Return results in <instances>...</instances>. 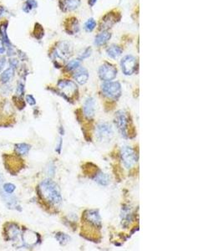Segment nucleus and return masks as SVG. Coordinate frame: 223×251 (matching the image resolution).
<instances>
[{"instance_id":"1","label":"nucleus","mask_w":223,"mask_h":251,"mask_svg":"<svg viewBox=\"0 0 223 251\" xmlns=\"http://www.w3.org/2000/svg\"><path fill=\"white\" fill-rule=\"evenodd\" d=\"M39 189L46 201L53 205H58L62 202V196L59 186L50 179H45L40 183Z\"/></svg>"},{"instance_id":"2","label":"nucleus","mask_w":223,"mask_h":251,"mask_svg":"<svg viewBox=\"0 0 223 251\" xmlns=\"http://www.w3.org/2000/svg\"><path fill=\"white\" fill-rule=\"evenodd\" d=\"M121 157L123 165L127 169L131 168L137 163V157L134 149L130 146H124L121 148Z\"/></svg>"},{"instance_id":"3","label":"nucleus","mask_w":223,"mask_h":251,"mask_svg":"<svg viewBox=\"0 0 223 251\" xmlns=\"http://www.w3.org/2000/svg\"><path fill=\"white\" fill-rule=\"evenodd\" d=\"M101 90L105 96L110 99H118L121 96V86L117 81H105Z\"/></svg>"},{"instance_id":"4","label":"nucleus","mask_w":223,"mask_h":251,"mask_svg":"<svg viewBox=\"0 0 223 251\" xmlns=\"http://www.w3.org/2000/svg\"><path fill=\"white\" fill-rule=\"evenodd\" d=\"M96 136L100 142H109L114 136L113 128L107 122L100 123L96 126Z\"/></svg>"},{"instance_id":"5","label":"nucleus","mask_w":223,"mask_h":251,"mask_svg":"<svg viewBox=\"0 0 223 251\" xmlns=\"http://www.w3.org/2000/svg\"><path fill=\"white\" fill-rule=\"evenodd\" d=\"M117 75V69L110 63L103 64L99 69V76L104 81H111Z\"/></svg>"},{"instance_id":"6","label":"nucleus","mask_w":223,"mask_h":251,"mask_svg":"<svg viewBox=\"0 0 223 251\" xmlns=\"http://www.w3.org/2000/svg\"><path fill=\"white\" fill-rule=\"evenodd\" d=\"M115 123L120 133L124 137H127V126H128V118L126 113L124 111H119L115 116Z\"/></svg>"},{"instance_id":"7","label":"nucleus","mask_w":223,"mask_h":251,"mask_svg":"<svg viewBox=\"0 0 223 251\" xmlns=\"http://www.w3.org/2000/svg\"><path fill=\"white\" fill-rule=\"evenodd\" d=\"M121 69L125 75H130L135 71L137 66L136 59L132 55H126L122 59L121 62Z\"/></svg>"},{"instance_id":"8","label":"nucleus","mask_w":223,"mask_h":251,"mask_svg":"<svg viewBox=\"0 0 223 251\" xmlns=\"http://www.w3.org/2000/svg\"><path fill=\"white\" fill-rule=\"evenodd\" d=\"M70 54H71L70 46L66 43H60L59 45L55 49L54 55L55 58H59V59L65 60L70 56Z\"/></svg>"},{"instance_id":"9","label":"nucleus","mask_w":223,"mask_h":251,"mask_svg":"<svg viewBox=\"0 0 223 251\" xmlns=\"http://www.w3.org/2000/svg\"><path fill=\"white\" fill-rule=\"evenodd\" d=\"M58 87L66 96L74 95L77 91V86L71 80H60L58 84Z\"/></svg>"},{"instance_id":"10","label":"nucleus","mask_w":223,"mask_h":251,"mask_svg":"<svg viewBox=\"0 0 223 251\" xmlns=\"http://www.w3.org/2000/svg\"><path fill=\"white\" fill-rule=\"evenodd\" d=\"M85 219L90 225L95 227L101 226V218L99 214V211L96 209H90L85 212Z\"/></svg>"},{"instance_id":"11","label":"nucleus","mask_w":223,"mask_h":251,"mask_svg":"<svg viewBox=\"0 0 223 251\" xmlns=\"http://www.w3.org/2000/svg\"><path fill=\"white\" fill-rule=\"evenodd\" d=\"M83 111L84 115L86 118L91 119L94 117V113H95V102H94V98L89 97L86 99L84 104Z\"/></svg>"},{"instance_id":"12","label":"nucleus","mask_w":223,"mask_h":251,"mask_svg":"<svg viewBox=\"0 0 223 251\" xmlns=\"http://www.w3.org/2000/svg\"><path fill=\"white\" fill-rule=\"evenodd\" d=\"M74 78L78 84L84 85L89 80V72L85 68H83V67L78 68L74 75Z\"/></svg>"},{"instance_id":"13","label":"nucleus","mask_w":223,"mask_h":251,"mask_svg":"<svg viewBox=\"0 0 223 251\" xmlns=\"http://www.w3.org/2000/svg\"><path fill=\"white\" fill-rule=\"evenodd\" d=\"M22 238L23 241L28 245H34L39 240L38 234L31 231H26V233L23 234Z\"/></svg>"},{"instance_id":"14","label":"nucleus","mask_w":223,"mask_h":251,"mask_svg":"<svg viewBox=\"0 0 223 251\" xmlns=\"http://www.w3.org/2000/svg\"><path fill=\"white\" fill-rule=\"evenodd\" d=\"M110 37H111V34L108 31H103V32L100 33L99 35H97L94 40V45H96L98 46L103 45L105 43H107L108 40H110Z\"/></svg>"},{"instance_id":"15","label":"nucleus","mask_w":223,"mask_h":251,"mask_svg":"<svg viewBox=\"0 0 223 251\" xmlns=\"http://www.w3.org/2000/svg\"><path fill=\"white\" fill-rule=\"evenodd\" d=\"M94 180L101 186H107L110 184V177L103 172L97 173L94 176Z\"/></svg>"},{"instance_id":"16","label":"nucleus","mask_w":223,"mask_h":251,"mask_svg":"<svg viewBox=\"0 0 223 251\" xmlns=\"http://www.w3.org/2000/svg\"><path fill=\"white\" fill-rule=\"evenodd\" d=\"M106 52H107L108 56H110L112 59H116L119 56H121V54H122V49L116 45H112L107 49Z\"/></svg>"},{"instance_id":"17","label":"nucleus","mask_w":223,"mask_h":251,"mask_svg":"<svg viewBox=\"0 0 223 251\" xmlns=\"http://www.w3.org/2000/svg\"><path fill=\"white\" fill-rule=\"evenodd\" d=\"M7 25H8V24H6V23L0 24V39L2 40L3 43L8 46V48H11L10 41L7 36Z\"/></svg>"},{"instance_id":"18","label":"nucleus","mask_w":223,"mask_h":251,"mask_svg":"<svg viewBox=\"0 0 223 251\" xmlns=\"http://www.w3.org/2000/svg\"><path fill=\"white\" fill-rule=\"evenodd\" d=\"M14 73V68L9 67L8 69L4 70V71L1 74V75H0V80H1L3 83L8 82V81L12 79V77H13Z\"/></svg>"},{"instance_id":"19","label":"nucleus","mask_w":223,"mask_h":251,"mask_svg":"<svg viewBox=\"0 0 223 251\" xmlns=\"http://www.w3.org/2000/svg\"><path fill=\"white\" fill-rule=\"evenodd\" d=\"M16 152L19 155H26L30 150V146L26 143H19L15 145Z\"/></svg>"},{"instance_id":"20","label":"nucleus","mask_w":223,"mask_h":251,"mask_svg":"<svg viewBox=\"0 0 223 251\" xmlns=\"http://www.w3.org/2000/svg\"><path fill=\"white\" fill-rule=\"evenodd\" d=\"M80 0H65V6L68 10L75 9L80 5Z\"/></svg>"},{"instance_id":"21","label":"nucleus","mask_w":223,"mask_h":251,"mask_svg":"<svg viewBox=\"0 0 223 251\" xmlns=\"http://www.w3.org/2000/svg\"><path fill=\"white\" fill-rule=\"evenodd\" d=\"M2 188H3V192L6 195H9L12 194L14 192V190L16 189V187H15V185L11 183V182H7V183H4L2 186Z\"/></svg>"},{"instance_id":"22","label":"nucleus","mask_w":223,"mask_h":251,"mask_svg":"<svg viewBox=\"0 0 223 251\" xmlns=\"http://www.w3.org/2000/svg\"><path fill=\"white\" fill-rule=\"evenodd\" d=\"M55 238H56L57 240L59 241L61 244H65L68 243L70 239V236H68V235L65 234H62V233L57 234L55 235Z\"/></svg>"},{"instance_id":"23","label":"nucleus","mask_w":223,"mask_h":251,"mask_svg":"<svg viewBox=\"0 0 223 251\" xmlns=\"http://www.w3.org/2000/svg\"><path fill=\"white\" fill-rule=\"evenodd\" d=\"M80 65V59H74L71 60L67 64L66 68L68 70H74V69H77Z\"/></svg>"},{"instance_id":"24","label":"nucleus","mask_w":223,"mask_h":251,"mask_svg":"<svg viewBox=\"0 0 223 251\" xmlns=\"http://www.w3.org/2000/svg\"><path fill=\"white\" fill-rule=\"evenodd\" d=\"M96 26V22L94 19H89L85 23V30L87 31H92Z\"/></svg>"},{"instance_id":"25","label":"nucleus","mask_w":223,"mask_h":251,"mask_svg":"<svg viewBox=\"0 0 223 251\" xmlns=\"http://www.w3.org/2000/svg\"><path fill=\"white\" fill-rule=\"evenodd\" d=\"M19 234V230L17 227H11L9 232H8V235L10 236L11 239H14L18 237V235Z\"/></svg>"},{"instance_id":"26","label":"nucleus","mask_w":223,"mask_h":251,"mask_svg":"<svg viewBox=\"0 0 223 251\" xmlns=\"http://www.w3.org/2000/svg\"><path fill=\"white\" fill-rule=\"evenodd\" d=\"M25 4H26V6L29 8V10L31 9V8H36L37 5H38V4H37V2H36L35 0H27Z\"/></svg>"},{"instance_id":"27","label":"nucleus","mask_w":223,"mask_h":251,"mask_svg":"<svg viewBox=\"0 0 223 251\" xmlns=\"http://www.w3.org/2000/svg\"><path fill=\"white\" fill-rule=\"evenodd\" d=\"M26 100H27V102L31 106H34L36 103V101H35L34 97L32 96V95H28L26 96Z\"/></svg>"},{"instance_id":"28","label":"nucleus","mask_w":223,"mask_h":251,"mask_svg":"<svg viewBox=\"0 0 223 251\" xmlns=\"http://www.w3.org/2000/svg\"><path fill=\"white\" fill-rule=\"evenodd\" d=\"M90 49H87L84 52V54H82V56H81V58L82 59H84V58H87V57H89V55H90Z\"/></svg>"},{"instance_id":"29","label":"nucleus","mask_w":223,"mask_h":251,"mask_svg":"<svg viewBox=\"0 0 223 251\" xmlns=\"http://www.w3.org/2000/svg\"><path fill=\"white\" fill-rule=\"evenodd\" d=\"M24 92V86L22 84H19L18 86V90H17V94L18 95H22Z\"/></svg>"},{"instance_id":"30","label":"nucleus","mask_w":223,"mask_h":251,"mask_svg":"<svg viewBox=\"0 0 223 251\" xmlns=\"http://www.w3.org/2000/svg\"><path fill=\"white\" fill-rule=\"evenodd\" d=\"M4 52H5V48H4V45H3V42L0 39V54H3Z\"/></svg>"},{"instance_id":"31","label":"nucleus","mask_w":223,"mask_h":251,"mask_svg":"<svg viewBox=\"0 0 223 251\" xmlns=\"http://www.w3.org/2000/svg\"><path fill=\"white\" fill-rule=\"evenodd\" d=\"M61 147H62V139L60 138L59 139V144H58V146H57V148H56V151L59 153H60V151H61Z\"/></svg>"},{"instance_id":"32","label":"nucleus","mask_w":223,"mask_h":251,"mask_svg":"<svg viewBox=\"0 0 223 251\" xmlns=\"http://www.w3.org/2000/svg\"><path fill=\"white\" fill-rule=\"evenodd\" d=\"M4 64H5V60H4V59H0V70L3 69V67L4 66Z\"/></svg>"},{"instance_id":"33","label":"nucleus","mask_w":223,"mask_h":251,"mask_svg":"<svg viewBox=\"0 0 223 251\" xmlns=\"http://www.w3.org/2000/svg\"><path fill=\"white\" fill-rule=\"evenodd\" d=\"M96 1H97V0H89V4L93 6L94 4V3L96 2Z\"/></svg>"}]
</instances>
